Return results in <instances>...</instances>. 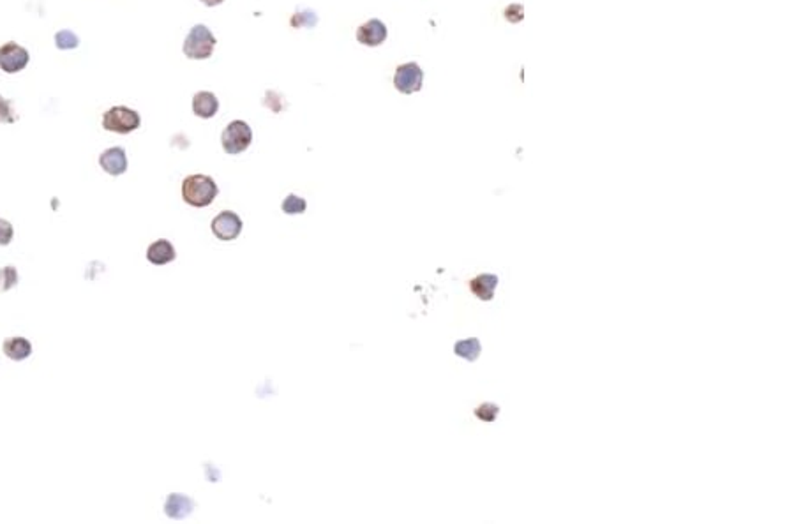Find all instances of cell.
Instances as JSON below:
<instances>
[{"instance_id": "277c9868", "label": "cell", "mask_w": 794, "mask_h": 524, "mask_svg": "<svg viewBox=\"0 0 794 524\" xmlns=\"http://www.w3.org/2000/svg\"><path fill=\"white\" fill-rule=\"evenodd\" d=\"M253 141V131L247 126V122L244 120H233L228 124L225 131L221 134V143L225 152L230 156L244 152Z\"/></svg>"}, {"instance_id": "603a6c76", "label": "cell", "mask_w": 794, "mask_h": 524, "mask_svg": "<svg viewBox=\"0 0 794 524\" xmlns=\"http://www.w3.org/2000/svg\"><path fill=\"white\" fill-rule=\"evenodd\" d=\"M522 13H524L522 6L514 4V6H510V8L505 9V18H507L508 22H512V23H517V22H521L522 16H524Z\"/></svg>"}, {"instance_id": "7402d4cb", "label": "cell", "mask_w": 794, "mask_h": 524, "mask_svg": "<svg viewBox=\"0 0 794 524\" xmlns=\"http://www.w3.org/2000/svg\"><path fill=\"white\" fill-rule=\"evenodd\" d=\"M13 235H15L13 224L6 219H0V246H8L13 240Z\"/></svg>"}, {"instance_id": "5bb4252c", "label": "cell", "mask_w": 794, "mask_h": 524, "mask_svg": "<svg viewBox=\"0 0 794 524\" xmlns=\"http://www.w3.org/2000/svg\"><path fill=\"white\" fill-rule=\"evenodd\" d=\"M2 350L11 360H25L32 353V344L25 337H8L2 344Z\"/></svg>"}, {"instance_id": "2e32d148", "label": "cell", "mask_w": 794, "mask_h": 524, "mask_svg": "<svg viewBox=\"0 0 794 524\" xmlns=\"http://www.w3.org/2000/svg\"><path fill=\"white\" fill-rule=\"evenodd\" d=\"M78 44H80V39L71 30H60V32L55 34V46L58 50H74Z\"/></svg>"}, {"instance_id": "52a82bcc", "label": "cell", "mask_w": 794, "mask_h": 524, "mask_svg": "<svg viewBox=\"0 0 794 524\" xmlns=\"http://www.w3.org/2000/svg\"><path fill=\"white\" fill-rule=\"evenodd\" d=\"M211 226L212 233L219 240L228 242V240H235L240 235V232H242V219L235 212H232V210H225V212H221L212 219Z\"/></svg>"}, {"instance_id": "9c48e42d", "label": "cell", "mask_w": 794, "mask_h": 524, "mask_svg": "<svg viewBox=\"0 0 794 524\" xmlns=\"http://www.w3.org/2000/svg\"><path fill=\"white\" fill-rule=\"evenodd\" d=\"M99 164L108 175H122L127 170V156L122 147H112L99 156Z\"/></svg>"}, {"instance_id": "9a60e30c", "label": "cell", "mask_w": 794, "mask_h": 524, "mask_svg": "<svg viewBox=\"0 0 794 524\" xmlns=\"http://www.w3.org/2000/svg\"><path fill=\"white\" fill-rule=\"evenodd\" d=\"M454 351H456V355H459V357L466 358V360H475L480 353V343L475 339V337L466 341H459V343H456V346H454Z\"/></svg>"}, {"instance_id": "5b68a950", "label": "cell", "mask_w": 794, "mask_h": 524, "mask_svg": "<svg viewBox=\"0 0 794 524\" xmlns=\"http://www.w3.org/2000/svg\"><path fill=\"white\" fill-rule=\"evenodd\" d=\"M424 84V71L417 62H406L395 69L394 85L401 94H413L418 92Z\"/></svg>"}, {"instance_id": "ac0fdd59", "label": "cell", "mask_w": 794, "mask_h": 524, "mask_svg": "<svg viewBox=\"0 0 794 524\" xmlns=\"http://www.w3.org/2000/svg\"><path fill=\"white\" fill-rule=\"evenodd\" d=\"M18 284V272L15 267L0 268V292H8Z\"/></svg>"}, {"instance_id": "cb8c5ba5", "label": "cell", "mask_w": 794, "mask_h": 524, "mask_svg": "<svg viewBox=\"0 0 794 524\" xmlns=\"http://www.w3.org/2000/svg\"><path fill=\"white\" fill-rule=\"evenodd\" d=\"M201 2H204L205 6H209V8H216V6L223 4L225 0H201Z\"/></svg>"}, {"instance_id": "8fae6325", "label": "cell", "mask_w": 794, "mask_h": 524, "mask_svg": "<svg viewBox=\"0 0 794 524\" xmlns=\"http://www.w3.org/2000/svg\"><path fill=\"white\" fill-rule=\"evenodd\" d=\"M147 260L154 265H166L175 260V247L170 240H156L147 249Z\"/></svg>"}, {"instance_id": "d6986e66", "label": "cell", "mask_w": 794, "mask_h": 524, "mask_svg": "<svg viewBox=\"0 0 794 524\" xmlns=\"http://www.w3.org/2000/svg\"><path fill=\"white\" fill-rule=\"evenodd\" d=\"M18 120V115H15L11 101L0 96V124H15Z\"/></svg>"}, {"instance_id": "ffe728a7", "label": "cell", "mask_w": 794, "mask_h": 524, "mask_svg": "<svg viewBox=\"0 0 794 524\" xmlns=\"http://www.w3.org/2000/svg\"><path fill=\"white\" fill-rule=\"evenodd\" d=\"M498 413H500V408H498L496 405H491V402H484L482 406H479V408L475 410V415L479 417L480 420H484V422H493V420L498 417Z\"/></svg>"}, {"instance_id": "4fadbf2b", "label": "cell", "mask_w": 794, "mask_h": 524, "mask_svg": "<svg viewBox=\"0 0 794 524\" xmlns=\"http://www.w3.org/2000/svg\"><path fill=\"white\" fill-rule=\"evenodd\" d=\"M192 506H194V503L187 496L175 492V494H170V498L166 499L164 512L171 519H184V517H187L192 512Z\"/></svg>"}, {"instance_id": "7c38bea8", "label": "cell", "mask_w": 794, "mask_h": 524, "mask_svg": "<svg viewBox=\"0 0 794 524\" xmlns=\"http://www.w3.org/2000/svg\"><path fill=\"white\" fill-rule=\"evenodd\" d=\"M498 277L493 274H480L477 277H473L470 281V289L473 295L480 301H491L494 296V289H496Z\"/></svg>"}, {"instance_id": "44dd1931", "label": "cell", "mask_w": 794, "mask_h": 524, "mask_svg": "<svg viewBox=\"0 0 794 524\" xmlns=\"http://www.w3.org/2000/svg\"><path fill=\"white\" fill-rule=\"evenodd\" d=\"M316 22H318V18L315 16V13L311 11H305V13H298V15H295L293 18H291V27H300L302 23H305V25L309 27H315Z\"/></svg>"}, {"instance_id": "8992f818", "label": "cell", "mask_w": 794, "mask_h": 524, "mask_svg": "<svg viewBox=\"0 0 794 524\" xmlns=\"http://www.w3.org/2000/svg\"><path fill=\"white\" fill-rule=\"evenodd\" d=\"M30 60L29 51L18 43H6L0 46V69L8 74L20 72Z\"/></svg>"}, {"instance_id": "6da1fadb", "label": "cell", "mask_w": 794, "mask_h": 524, "mask_svg": "<svg viewBox=\"0 0 794 524\" xmlns=\"http://www.w3.org/2000/svg\"><path fill=\"white\" fill-rule=\"evenodd\" d=\"M218 192V184L209 175H189L182 182V198L191 207L211 205Z\"/></svg>"}, {"instance_id": "ba28073f", "label": "cell", "mask_w": 794, "mask_h": 524, "mask_svg": "<svg viewBox=\"0 0 794 524\" xmlns=\"http://www.w3.org/2000/svg\"><path fill=\"white\" fill-rule=\"evenodd\" d=\"M385 39H387V27H385L383 22H380L376 18L362 23L357 29V41L360 44H364V46H380Z\"/></svg>"}, {"instance_id": "e0dca14e", "label": "cell", "mask_w": 794, "mask_h": 524, "mask_svg": "<svg viewBox=\"0 0 794 524\" xmlns=\"http://www.w3.org/2000/svg\"><path fill=\"white\" fill-rule=\"evenodd\" d=\"M305 209H307V202L297 195H288L286 199L283 202V212L290 214V216L305 212Z\"/></svg>"}, {"instance_id": "3957f363", "label": "cell", "mask_w": 794, "mask_h": 524, "mask_svg": "<svg viewBox=\"0 0 794 524\" xmlns=\"http://www.w3.org/2000/svg\"><path fill=\"white\" fill-rule=\"evenodd\" d=\"M142 124L138 112L127 108V106H113L102 115V127L110 133L127 134L136 131Z\"/></svg>"}, {"instance_id": "7a4b0ae2", "label": "cell", "mask_w": 794, "mask_h": 524, "mask_svg": "<svg viewBox=\"0 0 794 524\" xmlns=\"http://www.w3.org/2000/svg\"><path fill=\"white\" fill-rule=\"evenodd\" d=\"M216 48V37L205 25H194L189 30L187 37L184 41V55L191 60H205L212 57V51Z\"/></svg>"}, {"instance_id": "30bf717a", "label": "cell", "mask_w": 794, "mask_h": 524, "mask_svg": "<svg viewBox=\"0 0 794 524\" xmlns=\"http://www.w3.org/2000/svg\"><path fill=\"white\" fill-rule=\"evenodd\" d=\"M219 101L212 92H198L192 98V112L194 115L201 117V119H212L218 113Z\"/></svg>"}]
</instances>
